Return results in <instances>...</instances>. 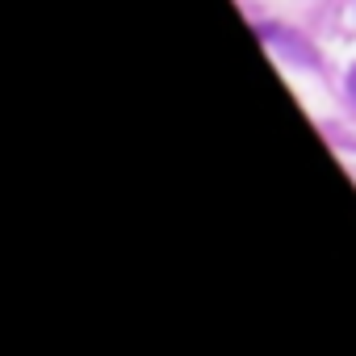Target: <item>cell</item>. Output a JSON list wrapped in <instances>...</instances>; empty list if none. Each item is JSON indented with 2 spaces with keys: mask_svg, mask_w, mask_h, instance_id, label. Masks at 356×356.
Here are the masks:
<instances>
[{
  "mask_svg": "<svg viewBox=\"0 0 356 356\" xmlns=\"http://www.w3.org/2000/svg\"><path fill=\"white\" fill-rule=\"evenodd\" d=\"M352 97H356V67H352Z\"/></svg>",
  "mask_w": 356,
  "mask_h": 356,
  "instance_id": "1",
  "label": "cell"
}]
</instances>
